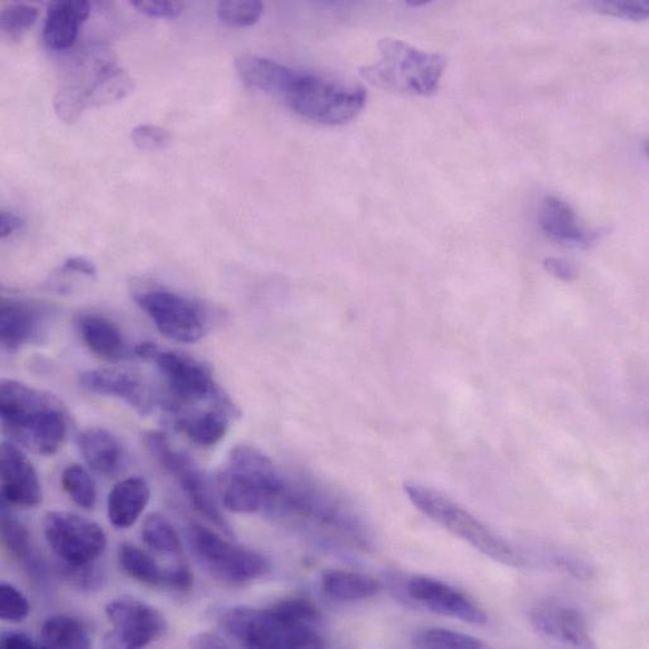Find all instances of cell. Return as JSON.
Segmentation results:
<instances>
[{
  "instance_id": "1",
  "label": "cell",
  "mask_w": 649,
  "mask_h": 649,
  "mask_svg": "<svg viewBox=\"0 0 649 649\" xmlns=\"http://www.w3.org/2000/svg\"><path fill=\"white\" fill-rule=\"evenodd\" d=\"M219 623L235 642L248 648H323L322 613L303 598L279 600L271 608L223 609Z\"/></svg>"
},
{
  "instance_id": "2",
  "label": "cell",
  "mask_w": 649,
  "mask_h": 649,
  "mask_svg": "<svg viewBox=\"0 0 649 649\" xmlns=\"http://www.w3.org/2000/svg\"><path fill=\"white\" fill-rule=\"evenodd\" d=\"M0 415L6 434L40 455L58 453L68 434V413L52 394L21 382L0 383Z\"/></svg>"
},
{
  "instance_id": "3",
  "label": "cell",
  "mask_w": 649,
  "mask_h": 649,
  "mask_svg": "<svg viewBox=\"0 0 649 649\" xmlns=\"http://www.w3.org/2000/svg\"><path fill=\"white\" fill-rule=\"evenodd\" d=\"M289 478L257 448L232 450L218 478L222 505L242 514L276 513Z\"/></svg>"
},
{
  "instance_id": "4",
  "label": "cell",
  "mask_w": 649,
  "mask_h": 649,
  "mask_svg": "<svg viewBox=\"0 0 649 649\" xmlns=\"http://www.w3.org/2000/svg\"><path fill=\"white\" fill-rule=\"evenodd\" d=\"M148 360L156 363L163 375L168 393L165 407L173 422L209 412L237 415L232 400L215 381L208 365L189 355L159 351L156 345Z\"/></svg>"
},
{
  "instance_id": "5",
  "label": "cell",
  "mask_w": 649,
  "mask_h": 649,
  "mask_svg": "<svg viewBox=\"0 0 649 649\" xmlns=\"http://www.w3.org/2000/svg\"><path fill=\"white\" fill-rule=\"evenodd\" d=\"M278 96L298 116L332 126L353 120L366 101V91L360 83L291 68Z\"/></svg>"
},
{
  "instance_id": "6",
  "label": "cell",
  "mask_w": 649,
  "mask_h": 649,
  "mask_svg": "<svg viewBox=\"0 0 649 649\" xmlns=\"http://www.w3.org/2000/svg\"><path fill=\"white\" fill-rule=\"evenodd\" d=\"M410 502L432 522L503 566L520 568L524 554L444 493L415 482L404 484Z\"/></svg>"
},
{
  "instance_id": "7",
  "label": "cell",
  "mask_w": 649,
  "mask_h": 649,
  "mask_svg": "<svg viewBox=\"0 0 649 649\" xmlns=\"http://www.w3.org/2000/svg\"><path fill=\"white\" fill-rule=\"evenodd\" d=\"M380 60L361 70L362 77L385 91L426 97L434 94L446 69L444 56L416 49L397 39L378 43Z\"/></svg>"
},
{
  "instance_id": "8",
  "label": "cell",
  "mask_w": 649,
  "mask_h": 649,
  "mask_svg": "<svg viewBox=\"0 0 649 649\" xmlns=\"http://www.w3.org/2000/svg\"><path fill=\"white\" fill-rule=\"evenodd\" d=\"M145 445L164 472L175 479L195 510L218 529L230 534L229 523L222 512L219 494L195 460L176 449L163 432H147Z\"/></svg>"
},
{
  "instance_id": "9",
  "label": "cell",
  "mask_w": 649,
  "mask_h": 649,
  "mask_svg": "<svg viewBox=\"0 0 649 649\" xmlns=\"http://www.w3.org/2000/svg\"><path fill=\"white\" fill-rule=\"evenodd\" d=\"M189 542L201 566L228 586H247L266 577L269 561L263 554L240 548L199 523L189 529Z\"/></svg>"
},
{
  "instance_id": "10",
  "label": "cell",
  "mask_w": 649,
  "mask_h": 649,
  "mask_svg": "<svg viewBox=\"0 0 649 649\" xmlns=\"http://www.w3.org/2000/svg\"><path fill=\"white\" fill-rule=\"evenodd\" d=\"M135 298L158 332L171 341L196 343L209 332L210 312L200 301L167 288L138 291Z\"/></svg>"
},
{
  "instance_id": "11",
  "label": "cell",
  "mask_w": 649,
  "mask_h": 649,
  "mask_svg": "<svg viewBox=\"0 0 649 649\" xmlns=\"http://www.w3.org/2000/svg\"><path fill=\"white\" fill-rule=\"evenodd\" d=\"M43 534L56 557L66 566H89L107 549L105 530L98 523L71 512L47 513Z\"/></svg>"
},
{
  "instance_id": "12",
  "label": "cell",
  "mask_w": 649,
  "mask_h": 649,
  "mask_svg": "<svg viewBox=\"0 0 649 649\" xmlns=\"http://www.w3.org/2000/svg\"><path fill=\"white\" fill-rule=\"evenodd\" d=\"M397 591L409 604L421 607L431 613L474 626L488 625L489 618L483 608L464 591L445 581L415 576L401 581Z\"/></svg>"
},
{
  "instance_id": "13",
  "label": "cell",
  "mask_w": 649,
  "mask_h": 649,
  "mask_svg": "<svg viewBox=\"0 0 649 649\" xmlns=\"http://www.w3.org/2000/svg\"><path fill=\"white\" fill-rule=\"evenodd\" d=\"M106 613L115 637L126 648H142L165 633L166 620L155 607L130 597L111 600Z\"/></svg>"
},
{
  "instance_id": "14",
  "label": "cell",
  "mask_w": 649,
  "mask_h": 649,
  "mask_svg": "<svg viewBox=\"0 0 649 649\" xmlns=\"http://www.w3.org/2000/svg\"><path fill=\"white\" fill-rule=\"evenodd\" d=\"M55 309L40 301L3 297L0 305V341L7 352L40 342L49 331Z\"/></svg>"
},
{
  "instance_id": "15",
  "label": "cell",
  "mask_w": 649,
  "mask_h": 649,
  "mask_svg": "<svg viewBox=\"0 0 649 649\" xmlns=\"http://www.w3.org/2000/svg\"><path fill=\"white\" fill-rule=\"evenodd\" d=\"M530 622L540 636L572 648H594L582 610L563 600L541 601L530 611Z\"/></svg>"
},
{
  "instance_id": "16",
  "label": "cell",
  "mask_w": 649,
  "mask_h": 649,
  "mask_svg": "<svg viewBox=\"0 0 649 649\" xmlns=\"http://www.w3.org/2000/svg\"><path fill=\"white\" fill-rule=\"evenodd\" d=\"M3 503L26 508L39 507L43 500L39 475L23 451L12 442L0 449Z\"/></svg>"
},
{
  "instance_id": "17",
  "label": "cell",
  "mask_w": 649,
  "mask_h": 649,
  "mask_svg": "<svg viewBox=\"0 0 649 649\" xmlns=\"http://www.w3.org/2000/svg\"><path fill=\"white\" fill-rule=\"evenodd\" d=\"M82 389L99 394V396L117 399L135 409L139 415L146 416L156 406L155 394L147 385L134 377V375L107 371L94 370L80 375Z\"/></svg>"
},
{
  "instance_id": "18",
  "label": "cell",
  "mask_w": 649,
  "mask_h": 649,
  "mask_svg": "<svg viewBox=\"0 0 649 649\" xmlns=\"http://www.w3.org/2000/svg\"><path fill=\"white\" fill-rule=\"evenodd\" d=\"M540 225L548 237L567 246L589 248L600 238V232L586 228L571 206L557 196L543 200Z\"/></svg>"
},
{
  "instance_id": "19",
  "label": "cell",
  "mask_w": 649,
  "mask_h": 649,
  "mask_svg": "<svg viewBox=\"0 0 649 649\" xmlns=\"http://www.w3.org/2000/svg\"><path fill=\"white\" fill-rule=\"evenodd\" d=\"M88 2H51L47 6L43 40L52 50H68L77 42L80 26L88 20Z\"/></svg>"
},
{
  "instance_id": "20",
  "label": "cell",
  "mask_w": 649,
  "mask_h": 649,
  "mask_svg": "<svg viewBox=\"0 0 649 649\" xmlns=\"http://www.w3.org/2000/svg\"><path fill=\"white\" fill-rule=\"evenodd\" d=\"M2 542L11 558H13L28 577L41 587L47 584V569L39 553L35 550L30 531L8 510L3 503L2 508Z\"/></svg>"
},
{
  "instance_id": "21",
  "label": "cell",
  "mask_w": 649,
  "mask_h": 649,
  "mask_svg": "<svg viewBox=\"0 0 649 649\" xmlns=\"http://www.w3.org/2000/svg\"><path fill=\"white\" fill-rule=\"evenodd\" d=\"M78 444L85 461L94 472L111 478L124 469L125 448L110 431L101 427L85 430L79 435Z\"/></svg>"
},
{
  "instance_id": "22",
  "label": "cell",
  "mask_w": 649,
  "mask_h": 649,
  "mask_svg": "<svg viewBox=\"0 0 649 649\" xmlns=\"http://www.w3.org/2000/svg\"><path fill=\"white\" fill-rule=\"evenodd\" d=\"M150 501V488L146 479L131 476L120 481L108 496V519L117 529L126 530L136 524Z\"/></svg>"
},
{
  "instance_id": "23",
  "label": "cell",
  "mask_w": 649,
  "mask_h": 649,
  "mask_svg": "<svg viewBox=\"0 0 649 649\" xmlns=\"http://www.w3.org/2000/svg\"><path fill=\"white\" fill-rule=\"evenodd\" d=\"M78 328L82 342L92 353L108 361H124L129 357L130 350L124 334L109 318L97 314L82 315Z\"/></svg>"
},
{
  "instance_id": "24",
  "label": "cell",
  "mask_w": 649,
  "mask_h": 649,
  "mask_svg": "<svg viewBox=\"0 0 649 649\" xmlns=\"http://www.w3.org/2000/svg\"><path fill=\"white\" fill-rule=\"evenodd\" d=\"M323 594L336 603H356L378 594L380 582L364 573L328 570L319 579Z\"/></svg>"
},
{
  "instance_id": "25",
  "label": "cell",
  "mask_w": 649,
  "mask_h": 649,
  "mask_svg": "<svg viewBox=\"0 0 649 649\" xmlns=\"http://www.w3.org/2000/svg\"><path fill=\"white\" fill-rule=\"evenodd\" d=\"M235 69L247 88L277 96L289 70L285 65L253 53L240 55Z\"/></svg>"
},
{
  "instance_id": "26",
  "label": "cell",
  "mask_w": 649,
  "mask_h": 649,
  "mask_svg": "<svg viewBox=\"0 0 649 649\" xmlns=\"http://www.w3.org/2000/svg\"><path fill=\"white\" fill-rule=\"evenodd\" d=\"M134 78L119 65L111 61L99 62L96 78L88 88L89 107H100L125 99L135 91Z\"/></svg>"
},
{
  "instance_id": "27",
  "label": "cell",
  "mask_w": 649,
  "mask_h": 649,
  "mask_svg": "<svg viewBox=\"0 0 649 649\" xmlns=\"http://www.w3.org/2000/svg\"><path fill=\"white\" fill-rule=\"evenodd\" d=\"M40 645L43 648L87 649L91 646V638L79 619L53 616L41 628Z\"/></svg>"
},
{
  "instance_id": "28",
  "label": "cell",
  "mask_w": 649,
  "mask_h": 649,
  "mask_svg": "<svg viewBox=\"0 0 649 649\" xmlns=\"http://www.w3.org/2000/svg\"><path fill=\"white\" fill-rule=\"evenodd\" d=\"M234 415L228 412H209L204 415L178 420L175 427L201 448L218 445L227 435Z\"/></svg>"
},
{
  "instance_id": "29",
  "label": "cell",
  "mask_w": 649,
  "mask_h": 649,
  "mask_svg": "<svg viewBox=\"0 0 649 649\" xmlns=\"http://www.w3.org/2000/svg\"><path fill=\"white\" fill-rule=\"evenodd\" d=\"M119 566L128 577L147 587H165L166 570L149 554L135 544H121L118 551Z\"/></svg>"
},
{
  "instance_id": "30",
  "label": "cell",
  "mask_w": 649,
  "mask_h": 649,
  "mask_svg": "<svg viewBox=\"0 0 649 649\" xmlns=\"http://www.w3.org/2000/svg\"><path fill=\"white\" fill-rule=\"evenodd\" d=\"M142 538L148 548L168 557L180 558L184 551L180 534L164 514L153 513L142 527Z\"/></svg>"
},
{
  "instance_id": "31",
  "label": "cell",
  "mask_w": 649,
  "mask_h": 649,
  "mask_svg": "<svg viewBox=\"0 0 649 649\" xmlns=\"http://www.w3.org/2000/svg\"><path fill=\"white\" fill-rule=\"evenodd\" d=\"M61 484L75 504L83 510H92L96 507L97 488L87 469L78 464L69 465L63 470Z\"/></svg>"
},
{
  "instance_id": "32",
  "label": "cell",
  "mask_w": 649,
  "mask_h": 649,
  "mask_svg": "<svg viewBox=\"0 0 649 649\" xmlns=\"http://www.w3.org/2000/svg\"><path fill=\"white\" fill-rule=\"evenodd\" d=\"M413 646L417 648H450V649H475L484 648L485 645L473 636L455 632V630L442 628L421 629L413 636Z\"/></svg>"
},
{
  "instance_id": "33",
  "label": "cell",
  "mask_w": 649,
  "mask_h": 649,
  "mask_svg": "<svg viewBox=\"0 0 649 649\" xmlns=\"http://www.w3.org/2000/svg\"><path fill=\"white\" fill-rule=\"evenodd\" d=\"M39 18V9L30 4L13 3L6 6L0 13V30L12 40H20Z\"/></svg>"
},
{
  "instance_id": "34",
  "label": "cell",
  "mask_w": 649,
  "mask_h": 649,
  "mask_svg": "<svg viewBox=\"0 0 649 649\" xmlns=\"http://www.w3.org/2000/svg\"><path fill=\"white\" fill-rule=\"evenodd\" d=\"M88 108V89L81 85L65 83L55 98V110L65 124H75Z\"/></svg>"
},
{
  "instance_id": "35",
  "label": "cell",
  "mask_w": 649,
  "mask_h": 649,
  "mask_svg": "<svg viewBox=\"0 0 649 649\" xmlns=\"http://www.w3.org/2000/svg\"><path fill=\"white\" fill-rule=\"evenodd\" d=\"M265 11L262 2L258 0H247V2H220L218 4V16L220 21L234 27H249L256 24Z\"/></svg>"
},
{
  "instance_id": "36",
  "label": "cell",
  "mask_w": 649,
  "mask_h": 649,
  "mask_svg": "<svg viewBox=\"0 0 649 649\" xmlns=\"http://www.w3.org/2000/svg\"><path fill=\"white\" fill-rule=\"evenodd\" d=\"M31 613L30 601L14 586H0V618L6 622L20 623Z\"/></svg>"
},
{
  "instance_id": "37",
  "label": "cell",
  "mask_w": 649,
  "mask_h": 649,
  "mask_svg": "<svg viewBox=\"0 0 649 649\" xmlns=\"http://www.w3.org/2000/svg\"><path fill=\"white\" fill-rule=\"evenodd\" d=\"M131 140L140 150H164L173 145V135L165 128L154 125H140L131 130Z\"/></svg>"
},
{
  "instance_id": "38",
  "label": "cell",
  "mask_w": 649,
  "mask_h": 649,
  "mask_svg": "<svg viewBox=\"0 0 649 649\" xmlns=\"http://www.w3.org/2000/svg\"><path fill=\"white\" fill-rule=\"evenodd\" d=\"M594 9L601 14H607L611 17L622 18V20L629 21H645L649 16V3L643 0V2H616V0H601V2L594 3Z\"/></svg>"
},
{
  "instance_id": "39",
  "label": "cell",
  "mask_w": 649,
  "mask_h": 649,
  "mask_svg": "<svg viewBox=\"0 0 649 649\" xmlns=\"http://www.w3.org/2000/svg\"><path fill=\"white\" fill-rule=\"evenodd\" d=\"M61 576L70 582L71 586L77 587L82 590H94L101 586L102 577L101 571L94 567V563L89 566H63L61 567Z\"/></svg>"
},
{
  "instance_id": "40",
  "label": "cell",
  "mask_w": 649,
  "mask_h": 649,
  "mask_svg": "<svg viewBox=\"0 0 649 649\" xmlns=\"http://www.w3.org/2000/svg\"><path fill=\"white\" fill-rule=\"evenodd\" d=\"M548 559L553 568L579 579H589L594 576V569L588 562L566 552H551Z\"/></svg>"
},
{
  "instance_id": "41",
  "label": "cell",
  "mask_w": 649,
  "mask_h": 649,
  "mask_svg": "<svg viewBox=\"0 0 649 649\" xmlns=\"http://www.w3.org/2000/svg\"><path fill=\"white\" fill-rule=\"evenodd\" d=\"M138 12L156 18H176L184 12L181 2H163V0H135L131 2Z\"/></svg>"
},
{
  "instance_id": "42",
  "label": "cell",
  "mask_w": 649,
  "mask_h": 649,
  "mask_svg": "<svg viewBox=\"0 0 649 649\" xmlns=\"http://www.w3.org/2000/svg\"><path fill=\"white\" fill-rule=\"evenodd\" d=\"M194 586V576L189 567L184 562L176 563L166 570V584L175 591H189Z\"/></svg>"
},
{
  "instance_id": "43",
  "label": "cell",
  "mask_w": 649,
  "mask_h": 649,
  "mask_svg": "<svg viewBox=\"0 0 649 649\" xmlns=\"http://www.w3.org/2000/svg\"><path fill=\"white\" fill-rule=\"evenodd\" d=\"M543 267L551 273L552 276L562 281H572L578 276L577 268L567 260L548 258L544 259Z\"/></svg>"
},
{
  "instance_id": "44",
  "label": "cell",
  "mask_w": 649,
  "mask_h": 649,
  "mask_svg": "<svg viewBox=\"0 0 649 649\" xmlns=\"http://www.w3.org/2000/svg\"><path fill=\"white\" fill-rule=\"evenodd\" d=\"M61 271L66 273H79V275L89 278L96 277L98 273L96 265H94L88 258L83 257H71L66 259Z\"/></svg>"
},
{
  "instance_id": "45",
  "label": "cell",
  "mask_w": 649,
  "mask_h": 649,
  "mask_svg": "<svg viewBox=\"0 0 649 649\" xmlns=\"http://www.w3.org/2000/svg\"><path fill=\"white\" fill-rule=\"evenodd\" d=\"M0 646L7 649H33L41 645L33 641L30 636L21 632H6L0 637Z\"/></svg>"
},
{
  "instance_id": "46",
  "label": "cell",
  "mask_w": 649,
  "mask_h": 649,
  "mask_svg": "<svg viewBox=\"0 0 649 649\" xmlns=\"http://www.w3.org/2000/svg\"><path fill=\"white\" fill-rule=\"evenodd\" d=\"M23 225V219L13 213L3 210L0 213V237L8 238L12 234L20 230Z\"/></svg>"
},
{
  "instance_id": "47",
  "label": "cell",
  "mask_w": 649,
  "mask_h": 649,
  "mask_svg": "<svg viewBox=\"0 0 649 649\" xmlns=\"http://www.w3.org/2000/svg\"><path fill=\"white\" fill-rule=\"evenodd\" d=\"M194 646L196 647H205V648H222L227 647V643L220 641L218 637L210 636V635H203L200 638L197 637L195 639Z\"/></svg>"
},
{
  "instance_id": "48",
  "label": "cell",
  "mask_w": 649,
  "mask_h": 649,
  "mask_svg": "<svg viewBox=\"0 0 649 649\" xmlns=\"http://www.w3.org/2000/svg\"><path fill=\"white\" fill-rule=\"evenodd\" d=\"M407 4L411 7H420V6L427 4V2H425V0H419V2H413V0H410V2H407Z\"/></svg>"
}]
</instances>
